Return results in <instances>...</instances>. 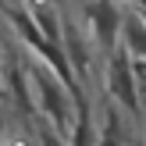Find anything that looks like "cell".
Segmentation results:
<instances>
[{
    "label": "cell",
    "mask_w": 146,
    "mask_h": 146,
    "mask_svg": "<svg viewBox=\"0 0 146 146\" xmlns=\"http://www.w3.org/2000/svg\"><path fill=\"white\" fill-rule=\"evenodd\" d=\"M61 50H64V57H68V64H71L75 82L86 89L89 78H93V46L86 43L82 29H78L75 21H61Z\"/></svg>",
    "instance_id": "277c9868"
},
{
    "label": "cell",
    "mask_w": 146,
    "mask_h": 146,
    "mask_svg": "<svg viewBox=\"0 0 146 146\" xmlns=\"http://www.w3.org/2000/svg\"><path fill=\"white\" fill-rule=\"evenodd\" d=\"M36 139H39V146H68L54 128H46V125H36Z\"/></svg>",
    "instance_id": "9c48e42d"
},
{
    "label": "cell",
    "mask_w": 146,
    "mask_h": 146,
    "mask_svg": "<svg viewBox=\"0 0 146 146\" xmlns=\"http://www.w3.org/2000/svg\"><path fill=\"white\" fill-rule=\"evenodd\" d=\"M29 78L36 86V96H39L43 118H50L57 135H71V125H75V114H71V93L64 89V82L46 68V64H32L29 68Z\"/></svg>",
    "instance_id": "6da1fadb"
},
{
    "label": "cell",
    "mask_w": 146,
    "mask_h": 146,
    "mask_svg": "<svg viewBox=\"0 0 146 146\" xmlns=\"http://www.w3.org/2000/svg\"><path fill=\"white\" fill-rule=\"evenodd\" d=\"M71 100H75V125H71L68 146H96V132H93V107H89L86 89H78Z\"/></svg>",
    "instance_id": "5b68a950"
},
{
    "label": "cell",
    "mask_w": 146,
    "mask_h": 146,
    "mask_svg": "<svg viewBox=\"0 0 146 146\" xmlns=\"http://www.w3.org/2000/svg\"><path fill=\"white\" fill-rule=\"evenodd\" d=\"M86 18L93 29V46L100 50V57H114L118 54V36H121V11L114 0H86Z\"/></svg>",
    "instance_id": "3957f363"
},
{
    "label": "cell",
    "mask_w": 146,
    "mask_h": 146,
    "mask_svg": "<svg viewBox=\"0 0 146 146\" xmlns=\"http://www.w3.org/2000/svg\"><path fill=\"white\" fill-rule=\"evenodd\" d=\"M139 18H143V21H146V11H143V14H139Z\"/></svg>",
    "instance_id": "7c38bea8"
},
{
    "label": "cell",
    "mask_w": 146,
    "mask_h": 146,
    "mask_svg": "<svg viewBox=\"0 0 146 146\" xmlns=\"http://www.w3.org/2000/svg\"><path fill=\"white\" fill-rule=\"evenodd\" d=\"M121 43H125V54L132 61H146V21L139 18V11H125L121 21Z\"/></svg>",
    "instance_id": "8992f818"
},
{
    "label": "cell",
    "mask_w": 146,
    "mask_h": 146,
    "mask_svg": "<svg viewBox=\"0 0 146 146\" xmlns=\"http://www.w3.org/2000/svg\"><path fill=\"white\" fill-rule=\"evenodd\" d=\"M107 93H111L118 111H125L128 118H143V100H139V89H135L132 57L121 46H118L114 57H107Z\"/></svg>",
    "instance_id": "7a4b0ae2"
},
{
    "label": "cell",
    "mask_w": 146,
    "mask_h": 146,
    "mask_svg": "<svg viewBox=\"0 0 146 146\" xmlns=\"http://www.w3.org/2000/svg\"><path fill=\"white\" fill-rule=\"evenodd\" d=\"M96 146H125V135H121V118H118V107H107L104 111V128L96 135Z\"/></svg>",
    "instance_id": "ba28073f"
},
{
    "label": "cell",
    "mask_w": 146,
    "mask_h": 146,
    "mask_svg": "<svg viewBox=\"0 0 146 146\" xmlns=\"http://www.w3.org/2000/svg\"><path fill=\"white\" fill-rule=\"evenodd\" d=\"M7 82H11V96L14 104H18L21 114H32V96H29V75L21 71L18 61H11V68H7Z\"/></svg>",
    "instance_id": "52a82bcc"
},
{
    "label": "cell",
    "mask_w": 146,
    "mask_h": 146,
    "mask_svg": "<svg viewBox=\"0 0 146 146\" xmlns=\"http://www.w3.org/2000/svg\"><path fill=\"white\" fill-rule=\"evenodd\" d=\"M132 71H135V89H139V100L146 104V61H135Z\"/></svg>",
    "instance_id": "30bf717a"
},
{
    "label": "cell",
    "mask_w": 146,
    "mask_h": 146,
    "mask_svg": "<svg viewBox=\"0 0 146 146\" xmlns=\"http://www.w3.org/2000/svg\"><path fill=\"white\" fill-rule=\"evenodd\" d=\"M125 4H135V7H139V14L146 11V0H125Z\"/></svg>",
    "instance_id": "8fae6325"
}]
</instances>
